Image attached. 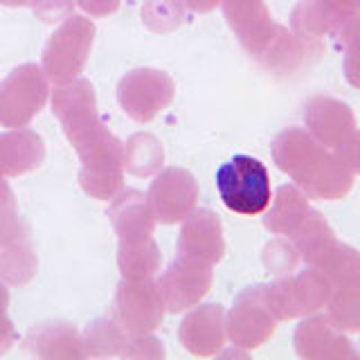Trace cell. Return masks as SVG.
<instances>
[{"mask_svg":"<svg viewBox=\"0 0 360 360\" xmlns=\"http://www.w3.org/2000/svg\"><path fill=\"white\" fill-rule=\"evenodd\" d=\"M25 349L32 356L48 360L86 358L82 335L70 322H45L34 326L25 338Z\"/></svg>","mask_w":360,"mask_h":360,"instance_id":"20","label":"cell"},{"mask_svg":"<svg viewBox=\"0 0 360 360\" xmlns=\"http://www.w3.org/2000/svg\"><path fill=\"white\" fill-rule=\"evenodd\" d=\"M295 352L300 358L307 360H329V358H356V349L342 335L340 329L329 322L324 315H313L297 324L295 335Z\"/></svg>","mask_w":360,"mask_h":360,"instance_id":"18","label":"cell"},{"mask_svg":"<svg viewBox=\"0 0 360 360\" xmlns=\"http://www.w3.org/2000/svg\"><path fill=\"white\" fill-rule=\"evenodd\" d=\"M45 160V142L30 129L0 133V174L16 178L39 169Z\"/></svg>","mask_w":360,"mask_h":360,"instance_id":"19","label":"cell"},{"mask_svg":"<svg viewBox=\"0 0 360 360\" xmlns=\"http://www.w3.org/2000/svg\"><path fill=\"white\" fill-rule=\"evenodd\" d=\"M273 160L309 198L340 200L354 187V174L309 131L290 127L273 140Z\"/></svg>","mask_w":360,"mask_h":360,"instance_id":"2","label":"cell"},{"mask_svg":"<svg viewBox=\"0 0 360 360\" xmlns=\"http://www.w3.org/2000/svg\"><path fill=\"white\" fill-rule=\"evenodd\" d=\"M335 155L352 174H360V131H354L349 138L338 146Z\"/></svg>","mask_w":360,"mask_h":360,"instance_id":"35","label":"cell"},{"mask_svg":"<svg viewBox=\"0 0 360 360\" xmlns=\"http://www.w3.org/2000/svg\"><path fill=\"white\" fill-rule=\"evenodd\" d=\"M112 230L117 234V266L124 279H153L160 270V250L153 241L155 217L146 194L127 189L112 198L108 210Z\"/></svg>","mask_w":360,"mask_h":360,"instance_id":"3","label":"cell"},{"mask_svg":"<svg viewBox=\"0 0 360 360\" xmlns=\"http://www.w3.org/2000/svg\"><path fill=\"white\" fill-rule=\"evenodd\" d=\"M300 262V252L295 250V245L286 241H273L266 245L264 264L270 273L275 275H288L292 268Z\"/></svg>","mask_w":360,"mask_h":360,"instance_id":"31","label":"cell"},{"mask_svg":"<svg viewBox=\"0 0 360 360\" xmlns=\"http://www.w3.org/2000/svg\"><path fill=\"white\" fill-rule=\"evenodd\" d=\"M354 16L335 0H302L292 7L290 14V32L300 41L322 52V39L333 37L342 22Z\"/></svg>","mask_w":360,"mask_h":360,"instance_id":"17","label":"cell"},{"mask_svg":"<svg viewBox=\"0 0 360 360\" xmlns=\"http://www.w3.org/2000/svg\"><path fill=\"white\" fill-rule=\"evenodd\" d=\"M277 318L264 300V286H250L236 295L225 318L230 340L239 349H257L275 333Z\"/></svg>","mask_w":360,"mask_h":360,"instance_id":"10","label":"cell"},{"mask_svg":"<svg viewBox=\"0 0 360 360\" xmlns=\"http://www.w3.org/2000/svg\"><path fill=\"white\" fill-rule=\"evenodd\" d=\"M0 178H5V176H3V174H0Z\"/></svg>","mask_w":360,"mask_h":360,"instance_id":"39","label":"cell"},{"mask_svg":"<svg viewBox=\"0 0 360 360\" xmlns=\"http://www.w3.org/2000/svg\"><path fill=\"white\" fill-rule=\"evenodd\" d=\"M342 50V72L349 86L360 90V14L349 16L333 34Z\"/></svg>","mask_w":360,"mask_h":360,"instance_id":"28","label":"cell"},{"mask_svg":"<svg viewBox=\"0 0 360 360\" xmlns=\"http://www.w3.org/2000/svg\"><path fill=\"white\" fill-rule=\"evenodd\" d=\"M30 3L32 0H0V5H5V7H25Z\"/></svg>","mask_w":360,"mask_h":360,"instance_id":"38","label":"cell"},{"mask_svg":"<svg viewBox=\"0 0 360 360\" xmlns=\"http://www.w3.org/2000/svg\"><path fill=\"white\" fill-rule=\"evenodd\" d=\"M212 264L200 259L180 257L158 279V290L169 313L194 309L212 288Z\"/></svg>","mask_w":360,"mask_h":360,"instance_id":"11","label":"cell"},{"mask_svg":"<svg viewBox=\"0 0 360 360\" xmlns=\"http://www.w3.org/2000/svg\"><path fill=\"white\" fill-rule=\"evenodd\" d=\"M225 311L219 304H202L187 313L178 326V338L189 354L198 358H212L223 352L225 345Z\"/></svg>","mask_w":360,"mask_h":360,"instance_id":"14","label":"cell"},{"mask_svg":"<svg viewBox=\"0 0 360 360\" xmlns=\"http://www.w3.org/2000/svg\"><path fill=\"white\" fill-rule=\"evenodd\" d=\"M146 198L158 223L174 225L194 210L198 200V183L185 169L167 167L155 176Z\"/></svg>","mask_w":360,"mask_h":360,"instance_id":"12","label":"cell"},{"mask_svg":"<svg viewBox=\"0 0 360 360\" xmlns=\"http://www.w3.org/2000/svg\"><path fill=\"white\" fill-rule=\"evenodd\" d=\"M223 14L241 48L259 61L281 25L270 18L266 0H221Z\"/></svg>","mask_w":360,"mask_h":360,"instance_id":"13","label":"cell"},{"mask_svg":"<svg viewBox=\"0 0 360 360\" xmlns=\"http://www.w3.org/2000/svg\"><path fill=\"white\" fill-rule=\"evenodd\" d=\"M37 275V255L25 241L7 245L0 252V279L11 286H22Z\"/></svg>","mask_w":360,"mask_h":360,"instance_id":"26","label":"cell"},{"mask_svg":"<svg viewBox=\"0 0 360 360\" xmlns=\"http://www.w3.org/2000/svg\"><path fill=\"white\" fill-rule=\"evenodd\" d=\"M52 112L82 160V189L97 200H112L124 185V144L99 117L93 84L82 77L56 84Z\"/></svg>","mask_w":360,"mask_h":360,"instance_id":"1","label":"cell"},{"mask_svg":"<svg viewBox=\"0 0 360 360\" xmlns=\"http://www.w3.org/2000/svg\"><path fill=\"white\" fill-rule=\"evenodd\" d=\"M95 41V22L70 16L61 22L43 48V72L54 84H65L82 75Z\"/></svg>","mask_w":360,"mask_h":360,"instance_id":"7","label":"cell"},{"mask_svg":"<svg viewBox=\"0 0 360 360\" xmlns=\"http://www.w3.org/2000/svg\"><path fill=\"white\" fill-rule=\"evenodd\" d=\"M176 95L174 79L155 68H138L117 84V101L124 112L138 124H149L158 112L172 104Z\"/></svg>","mask_w":360,"mask_h":360,"instance_id":"8","label":"cell"},{"mask_svg":"<svg viewBox=\"0 0 360 360\" xmlns=\"http://www.w3.org/2000/svg\"><path fill=\"white\" fill-rule=\"evenodd\" d=\"M311 210L309 196L295 185H281L275 194L273 207L266 214V228L273 234H284L290 236L297 230V225L302 219L307 217V212Z\"/></svg>","mask_w":360,"mask_h":360,"instance_id":"21","label":"cell"},{"mask_svg":"<svg viewBox=\"0 0 360 360\" xmlns=\"http://www.w3.org/2000/svg\"><path fill=\"white\" fill-rule=\"evenodd\" d=\"M48 75L37 63L14 68L0 82V127L25 129L48 104Z\"/></svg>","mask_w":360,"mask_h":360,"instance_id":"6","label":"cell"},{"mask_svg":"<svg viewBox=\"0 0 360 360\" xmlns=\"http://www.w3.org/2000/svg\"><path fill=\"white\" fill-rule=\"evenodd\" d=\"M165 302L151 279H124L115 292V320L131 338L149 335L165 320Z\"/></svg>","mask_w":360,"mask_h":360,"instance_id":"9","label":"cell"},{"mask_svg":"<svg viewBox=\"0 0 360 360\" xmlns=\"http://www.w3.org/2000/svg\"><path fill=\"white\" fill-rule=\"evenodd\" d=\"M183 3L191 11H196V14H210V11H214L221 5V0H183Z\"/></svg>","mask_w":360,"mask_h":360,"instance_id":"37","label":"cell"},{"mask_svg":"<svg viewBox=\"0 0 360 360\" xmlns=\"http://www.w3.org/2000/svg\"><path fill=\"white\" fill-rule=\"evenodd\" d=\"M185 20L183 0H146L142 7V22L151 32H172Z\"/></svg>","mask_w":360,"mask_h":360,"instance_id":"30","label":"cell"},{"mask_svg":"<svg viewBox=\"0 0 360 360\" xmlns=\"http://www.w3.org/2000/svg\"><path fill=\"white\" fill-rule=\"evenodd\" d=\"M165 149L158 142V138L149 133H135L133 138L124 146V167L133 176H151L162 167Z\"/></svg>","mask_w":360,"mask_h":360,"instance_id":"25","label":"cell"},{"mask_svg":"<svg viewBox=\"0 0 360 360\" xmlns=\"http://www.w3.org/2000/svg\"><path fill=\"white\" fill-rule=\"evenodd\" d=\"M326 318L340 331H360V284L335 288L326 302Z\"/></svg>","mask_w":360,"mask_h":360,"instance_id":"27","label":"cell"},{"mask_svg":"<svg viewBox=\"0 0 360 360\" xmlns=\"http://www.w3.org/2000/svg\"><path fill=\"white\" fill-rule=\"evenodd\" d=\"M225 252L223 225L212 210H191L183 219L178 236V255L219 264Z\"/></svg>","mask_w":360,"mask_h":360,"instance_id":"16","label":"cell"},{"mask_svg":"<svg viewBox=\"0 0 360 360\" xmlns=\"http://www.w3.org/2000/svg\"><path fill=\"white\" fill-rule=\"evenodd\" d=\"M162 345L160 340L149 335H135L129 340L127 352H124V358H162Z\"/></svg>","mask_w":360,"mask_h":360,"instance_id":"34","label":"cell"},{"mask_svg":"<svg viewBox=\"0 0 360 360\" xmlns=\"http://www.w3.org/2000/svg\"><path fill=\"white\" fill-rule=\"evenodd\" d=\"M131 335L122 329V324L112 318H99L86 326L82 335L84 354L90 358H110V356H124L129 347Z\"/></svg>","mask_w":360,"mask_h":360,"instance_id":"23","label":"cell"},{"mask_svg":"<svg viewBox=\"0 0 360 360\" xmlns=\"http://www.w3.org/2000/svg\"><path fill=\"white\" fill-rule=\"evenodd\" d=\"M290 239L295 250L300 252V259L311 266L335 241V234L318 210H309L307 217L297 225V230L290 234Z\"/></svg>","mask_w":360,"mask_h":360,"instance_id":"24","label":"cell"},{"mask_svg":"<svg viewBox=\"0 0 360 360\" xmlns=\"http://www.w3.org/2000/svg\"><path fill=\"white\" fill-rule=\"evenodd\" d=\"M27 239V225L18 217L16 196L5 178H0V248Z\"/></svg>","mask_w":360,"mask_h":360,"instance_id":"29","label":"cell"},{"mask_svg":"<svg viewBox=\"0 0 360 360\" xmlns=\"http://www.w3.org/2000/svg\"><path fill=\"white\" fill-rule=\"evenodd\" d=\"M122 0H77V5L82 7L88 16L93 18H106L112 11H117Z\"/></svg>","mask_w":360,"mask_h":360,"instance_id":"36","label":"cell"},{"mask_svg":"<svg viewBox=\"0 0 360 360\" xmlns=\"http://www.w3.org/2000/svg\"><path fill=\"white\" fill-rule=\"evenodd\" d=\"M16 342V329L9 318V290L5 284H0V356L9 352Z\"/></svg>","mask_w":360,"mask_h":360,"instance_id":"33","label":"cell"},{"mask_svg":"<svg viewBox=\"0 0 360 360\" xmlns=\"http://www.w3.org/2000/svg\"><path fill=\"white\" fill-rule=\"evenodd\" d=\"M30 7L43 22H59L72 16L75 0H32Z\"/></svg>","mask_w":360,"mask_h":360,"instance_id":"32","label":"cell"},{"mask_svg":"<svg viewBox=\"0 0 360 360\" xmlns=\"http://www.w3.org/2000/svg\"><path fill=\"white\" fill-rule=\"evenodd\" d=\"M311 266L318 268L329 279L333 290L360 284V252L352 245L340 243L338 239Z\"/></svg>","mask_w":360,"mask_h":360,"instance_id":"22","label":"cell"},{"mask_svg":"<svg viewBox=\"0 0 360 360\" xmlns=\"http://www.w3.org/2000/svg\"><path fill=\"white\" fill-rule=\"evenodd\" d=\"M309 133L326 149H338L356 131V115L345 101L335 97H311L304 106Z\"/></svg>","mask_w":360,"mask_h":360,"instance_id":"15","label":"cell"},{"mask_svg":"<svg viewBox=\"0 0 360 360\" xmlns=\"http://www.w3.org/2000/svg\"><path fill=\"white\" fill-rule=\"evenodd\" d=\"M217 187L225 207L255 217L270 205V176L252 155H234L217 172Z\"/></svg>","mask_w":360,"mask_h":360,"instance_id":"4","label":"cell"},{"mask_svg":"<svg viewBox=\"0 0 360 360\" xmlns=\"http://www.w3.org/2000/svg\"><path fill=\"white\" fill-rule=\"evenodd\" d=\"M333 286L329 284V279L311 266L297 275H284L273 284L264 286V300L277 322H284L320 311L326 307Z\"/></svg>","mask_w":360,"mask_h":360,"instance_id":"5","label":"cell"}]
</instances>
